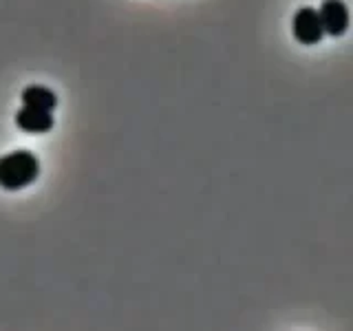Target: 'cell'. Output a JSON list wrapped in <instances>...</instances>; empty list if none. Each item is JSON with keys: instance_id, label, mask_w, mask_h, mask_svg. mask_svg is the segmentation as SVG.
<instances>
[{"instance_id": "obj_1", "label": "cell", "mask_w": 353, "mask_h": 331, "mask_svg": "<svg viewBox=\"0 0 353 331\" xmlns=\"http://www.w3.org/2000/svg\"><path fill=\"white\" fill-rule=\"evenodd\" d=\"M40 174V161L31 150H14L0 157V188L9 192L31 185Z\"/></svg>"}, {"instance_id": "obj_2", "label": "cell", "mask_w": 353, "mask_h": 331, "mask_svg": "<svg viewBox=\"0 0 353 331\" xmlns=\"http://www.w3.org/2000/svg\"><path fill=\"white\" fill-rule=\"evenodd\" d=\"M292 31H294V38L301 44H305V47H314V44H318L325 36L318 9H314V7L298 9L292 20Z\"/></svg>"}, {"instance_id": "obj_5", "label": "cell", "mask_w": 353, "mask_h": 331, "mask_svg": "<svg viewBox=\"0 0 353 331\" xmlns=\"http://www.w3.org/2000/svg\"><path fill=\"white\" fill-rule=\"evenodd\" d=\"M22 104L25 106H33V108H40V110H51L58 106V95H55L51 88L42 86V84H29L25 91L20 95Z\"/></svg>"}, {"instance_id": "obj_3", "label": "cell", "mask_w": 353, "mask_h": 331, "mask_svg": "<svg viewBox=\"0 0 353 331\" xmlns=\"http://www.w3.org/2000/svg\"><path fill=\"white\" fill-rule=\"evenodd\" d=\"M320 22H323V31L329 36L340 38L345 36L349 29V7L342 0H323L318 9Z\"/></svg>"}, {"instance_id": "obj_4", "label": "cell", "mask_w": 353, "mask_h": 331, "mask_svg": "<svg viewBox=\"0 0 353 331\" xmlns=\"http://www.w3.org/2000/svg\"><path fill=\"white\" fill-rule=\"evenodd\" d=\"M16 126L27 135H44L53 128V113L33 106H22L16 113Z\"/></svg>"}]
</instances>
